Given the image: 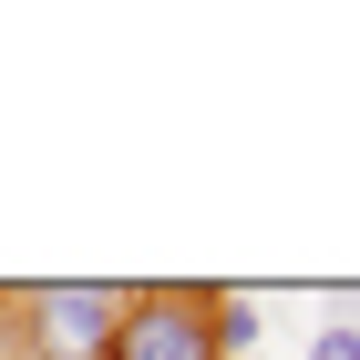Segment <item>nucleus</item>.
I'll use <instances>...</instances> for the list:
<instances>
[{
	"instance_id": "obj_1",
	"label": "nucleus",
	"mask_w": 360,
	"mask_h": 360,
	"mask_svg": "<svg viewBox=\"0 0 360 360\" xmlns=\"http://www.w3.org/2000/svg\"><path fill=\"white\" fill-rule=\"evenodd\" d=\"M134 319L124 278H21L0 288V360H113Z\"/></svg>"
},
{
	"instance_id": "obj_2",
	"label": "nucleus",
	"mask_w": 360,
	"mask_h": 360,
	"mask_svg": "<svg viewBox=\"0 0 360 360\" xmlns=\"http://www.w3.org/2000/svg\"><path fill=\"white\" fill-rule=\"evenodd\" d=\"M113 360H226L217 350V288H206V278L134 288V319H124Z\"/></svg>"
},
{
	"instance_id": "obj_3",
	"label": "nucleus",
	"mask_w": 360,
	"mask_h": 360,
	"mask_svg": "<svg viewBox=\"0 0 360 360\" xmlns=\"http://www.w3.org/2000/svg\"><path fill=\"white\" fill-rule=\"evenodd\" d=\"M257 340H268V309H257L248 288H217V350H226V360H248Z\"/></svg>"
},
{
	"instance_id": "obj_4",
	"label": "nucleus",
	"mask_w": 360,
	"mask_h": 360,
	"mask_svg": "<svg viewBox=\"0 0 360 360\" xmlns=\"http://www.w3.org/2000/svg\"><path fill=\"white\" fill-rule=\"evenodd\" d=\"M309 360H360V319H319V340H309Z\"/></svg>"
},
{
	"instance_id": "obj_5",
	"label": "nucleus",
	"mask_w": 360,
	"mask_h": 360,
	"mask_svg": "<svg viewBox=\"0 0 360 360\" xmlns=\"http://www.w3.org/2000/svg\"><path fill=\"white\" fill-rule=\"evenodd\" d=\"M350 299H360V288H350Z\"/></svg>"
}]
</instances>
